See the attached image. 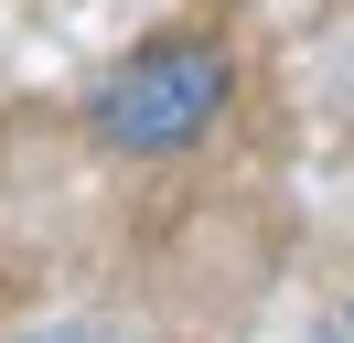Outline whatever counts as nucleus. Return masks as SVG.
Instances as JSON below:
<instances>
[{"label":"nucleus","instance_id":"3","mask_svg":"<svg viewBox=\"0 0 354 343\" xmlns=\"http://www.w3.org/2000/svg\"><path fill=\"white\" fill-rule=\"evenodd\" d=\"M333 75H344V107H354V43H344V54H333Z\"/></svg>","mask_w":354,"mask_h":343},{"label":"nucleus","instance_id":"2","mask_svg":"<svg viewBox=\"0 0 354 343\" xmlns=\"http://www.w3.org/2000/svg\"><path fill=\"white\" fill-rule=\"evenodd\" d=\"M11 343H140L129 322H44V333H11Z\"/></svg>","mask_w":354,"mask_h":343},{"label":"nucleus","instance_id":"1","mask_svg":"<svg viewBox=\"0 0 354 343\" xmlns=\"http://www.w3.org/2000/svg\"><path fill=\"white\" fill-rule=\"evenodd\" d=\"M225 97H236V54H225L215 33H161V43H140L129 64L97 75L86 129H97L108 150H129V161H161V150L204 140Z\"/></svg>","mask_w":354,"mask_h":343}]
</instances>
